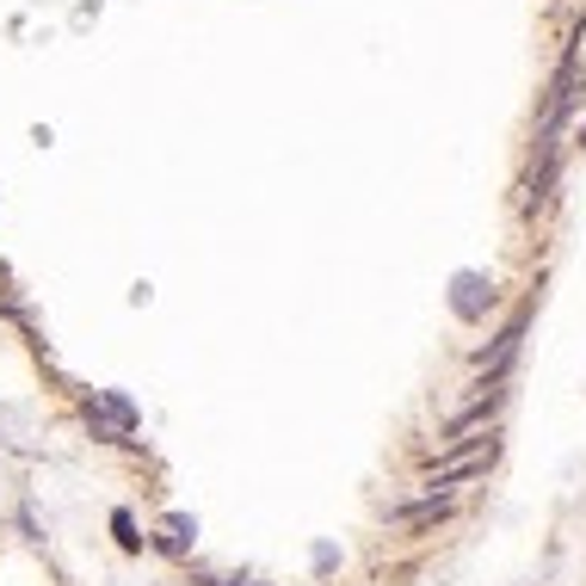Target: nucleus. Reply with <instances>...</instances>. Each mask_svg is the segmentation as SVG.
<instances>
[{"instance_id":"1","label":"nucleus","mask_w":586,"mask_h":586,"mask_svg":"<svg viewBox=\"0 0 586 586\" xmlns=\"http://www.w3.org/2000/svg\"><path fill=\"white\" fill-rule=\"evenodd\" d=\"M488 308H493V278L488 272H457L451 278V315L457 322H488Z\"/></svg>"},{"instance_id":"2","label":"nucleus","mask_w":586,"mask_h":586,"mask_svg":"<svg viewBox=\"0 0 586 586\" xmlns=\"http://www.w3.org/2000/svg\"><path fill=\"white\" fill-rule=\"evenodd\" d=\"M524 327H531V303H524V308H512V322L500 327V334H493V346L476 358V365L488 370V383H500V377L512 370V358H519V346H524Z\"/></svg>"},{"instance_id":"3","label":"nucleus","mask_w":586,"mask_h":586,"mask_svg":"<svg viewBox=\"0 0 586 586\" xmlns=\"http://www.w3.org/2000/svg\"><path fill=\"white\" fill-rule=\"evenodd\" d=\"M451 519V493H426L420 507H401L395 524H408V531H432V524H445Z\"/></svg>"},{"instance_id":"4","label":"nucleus","mask_w":586,"mask_h":586,"mask_svg":"<svg viewBox=\"0 0 586 586\" xmlns=\"http://www.w3.org/2000/svg\"><path fill=\"white\" fill-rule=\"evenodd\" d=\"M192 543H198V524L185 519V512H173V519L154 531V550H161V555H185Z\"/></svg>"},{"instance_id":"5","label":"nucleus","mask_w":586,"mask_h":586,"mask_svg":"<svg viewBox=\"0 0 586 586\" xmlns=\"http://www.w3.org/2000/svg\"><path fill=\"white\" fill-rule=\"evenodd\" d=\"M111 538H118V550H123V555H137V550H142V531H137V519H130L123 507L111 512Z\"/></svg>"},{"instance_id":"6","label":"nucleus","mask_w":586,"mask_h":586,"mask_svg":"<svg viewBox=\"0 0 586 586\" xmlns=\"http://www.w3.org/2000/svg\"><path fill=\"white\" fill-rule=\"evenodd\" d=\"M241 586H260V580H241Z\"/></svg>"},{"instance_id":"7","label":"nucleus","mask_w":586,"mask_h":586,"mask_svg":"<svg viewBox=\"0 0 586 586\" xmlns=\"http://www.w3.org/2000/svg\"><path fill=\"white\" fill-rule=\"evenodd\" d=\"M580 142H586V130H580Z\"/></svg>"}]
</instances>
